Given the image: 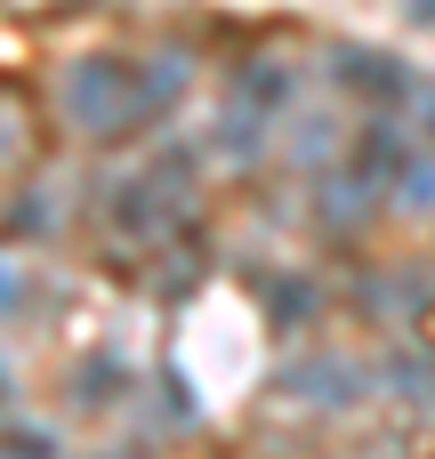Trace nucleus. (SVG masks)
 <instances>
[{
  "label": "nucleus",
  "instance_id": "obj_1",
  "mask_svg": "<svg viewBox=\"0 0 435 459\" xmlns=\"http://www.w3.org/2000/svg\"><path fill=\"white\" fill-rule=\"evenodd\" d=\"M73 113H89L97 129H105V121H121V81H113V65L73 73Z\"/></svg>",
  "mask_w": 435,
  "mask_h": 459
}]
</instances>
